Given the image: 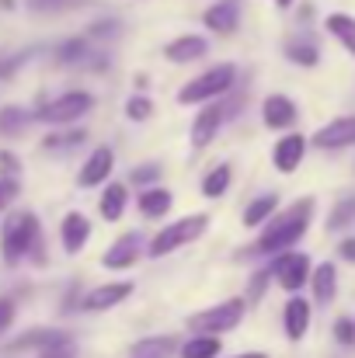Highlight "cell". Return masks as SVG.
I'll list each match as a JSON object with an SVG mask.
<instances>
[{
    "label": "cell",
    "mask_w": 355,
    "mask_h": 358,
    "mask_svg": "<svg viewBox=\"0 0 355 358\" xmlns=\"http://www.w3.org/2000/svg\"><path fill=\"white\" fill-rule=\"evenodd\" d=\"M314 199L307 195V199H300V202H293L282 216H275L268 227H265V234L261 240L254 243V250L258 254H279V250H289L296 240H303V234L310 230V220H314Z\"/></svg>",
    "instance_id": "obj_1"
},
{
    "label": "cell",
    "mask_w": 355,
    "mask_h": 358,
    "mask_svg": "<svg viewBox=\"0 0 355 358\" xmlns=\"http://www.w3.org/2000/svg\"><path fill=\"white\" fill-rule=\"evenodd\" d=\"M39 247V220L35 213H11L4 230H0V250H4V261L7 264H18L25 261L32 250Z\"/></svg>",
    "instance_id": "obj_2"
},
{
    "label": "cell",
    "mask_w": 355,
    "mask_h": 358,
    "mask_svg": "<svg viewBox=\"0 0 355 358\" xmlns=\"http://www.w3.org/2000/svg\"><path fill=\"white\" fill-rule=\"evenodd\" d=\"M237 80V66L234 63H220L206 73H199L195 80H188L181 91H178V101L181 105H192V101H213L220 94H227Z\"/></svg>",
    "instance_id": "obj_3"
},
{
    "label": "cell",
    "mask_w": 355,
    "mask_h": 358,
    "mask_svg": "<svg viewBox=\"0 0 355 358\" xmlns=\"http://www.w3.org/2000/svg\"><path fill=\"white\" fill-rule=\"evenodd\" d=\"M206 227H209V216H202V213L185 216V220L164 227V230L153 237L150 254H153V257H164V254H171V250H178V247H185V243H192V240H199L206 234Z\"/></svg>",
    "instance_id": "obj_4"
},
{
    "label": "cell",
    "mask_w": 355,
    "mask_h": 358,
    "mask_svg": "<svg viewBox=\"0 0 355 358\" xmlns=\"http://www.w3.org/2000/svg\"><path fill=\"white\" fill-rule=\"evenodd\" d=\"M244 310H247V299H227V303H216L202 313H192L188 324L199 334H227L244 320Z\"/></svg>",
    "instance_id": "obj_5"
},
{
    "label": "cell",
    "mask_w": 355,
    "mask_h": 358,
    "mask_svg": "<svg viewBox=\"0 0 355 358\" xmlns=\"http://www.w3.org/2000/svg\"><path fill=\"white\" fill-rule=\"evenodd\" d=\"M268 271L286 292H300L303 282L310 278V257L300 250H279V257L268 264Z\"/></svg>",
    "instance_id": "obj_6"
},
{
    "label": "cell",
    "mask_w": 355,
    "mask_h": 358,
    "mask_svg": "<svg viewBox=\"0 0 355 358\" xmlns=\"http://www.w3.org/2000/svg\"><path fill=\"white\" fill-rule=\"evenodd\" d=\"M91 105H95V98L88 91H67L63 98H56L46 108H39V119L49 122V125H70V122H77L81 115H88Z\"/></svg>",
    "instance_id": "obj_7"
},
{
    "label": "cell",
    "mask_w": 355,
    "mask_h": 358,
    "mask_svg": "<svg viewBox=\"0 0 355 358\" xmlns=\"http://www.w3.org/2000/svg\"><path fill=\"white\" fill-rule=\"evenodd\" d=\"M314 146L317 150H345L355 146V115H338L328 125H321L314 132Z\"/></svg>",
    "instance_id": "obj_8"
},
{
    "label": "cell",
    "mask_w": 355,
    "mask_h": 358,
    "mask_svg": "<svg viewBox=\"0 0 355 358\" xmlns=\"http://www.w3.org/2000/svg\"><path fill=\"white\" fill-rule=\"evenodd\" d=\"M303 153H307V139H303L300 132H289V136H282V139L275 143V150H272V164H275V171L293 174V171L303 164Z\"/></svg>",
    "instance_id": "obj_9"
},
{
    "label": "cell",
    "mask_w": 355,
    "mask_h": 358,
    "mask_svg": "<svg viewBox=\"0 0 355 358\" xmlns=\"http://www.w3.org/2000/svg\"><path fill=\"white\" fill-rule=\"evenodd\" d=\"M112 167H116V153H112L109 146H98V150L84 160V167H81V174H77V185H81V188H95V185L109 181Z\"/></svg>",
    "instance_id": "obj_10"
},
{
    "label": "cell",
    "mask_w": 355,
    "mask_h": 358,
    "mask_svg": "<svg viewBox=\"0 0 355 358\" xmlns=\"http://www.w3.org/2000/svg\"><path fill=\"white\" fill-rule=\"evenodd\" d=\"M227 119V112H223V105H206L195 122H192V146L195 150H202V146H209L216 136H220V125Z\"/></svg>",
    "instance_id": "obj_11"
},
{
    "label": "cell",
    "mask_w": 355,
    "mask_h": 358,
    "mask_svg": "<svg viewBox=\"0 0 355 358\" xmlns=\"http://www.w3.org/2000/svg\"><path fill=\"white\" fill-rule=\"evenodd\" d=\"M63 341H74V334L60 331V327H35V331L14 338L11 352H42V348H53V345H63Z\"/></svg>",
    "instance_id": "obj_12"
},
{
    "label": "cell",
    "mask_w": 355,
    "mask_h": 358,
    "mask_svg": "<svg viewBox=\"0 0 355 358\" xmlns=\"http://www.w3.org/2000/svg\"><path fill=\"white\" fill-rule=\"evenodd\" d=\"M202 24L209 31H216V35H230V31H237V24H240V3L237 0H216L202 14Z\"/></svg>",
    "instance_id": "obj_13"
},
{
    "label": "cell",
    "mask_w": 355,
    "mask_h": 358,
    "mask_svg": "<svg viewBox=\"0 0 355 358\" xmlns=\"http://www.w3.org/2000/svg\"><path fill=\"white\" fill-rule=\"evenodd\" d=\"M129 292H132V282H112V285H98V289H91L88 296H84V310L88 313H98V310H109V306H118L122 299H129Z\"/></svg>",
    "instance_id": "obj_14"
},
{
    "label": "cell",
    "mask_w": 355,
    "mask_h": 358,
    "mask_svg": "<svg viewBox=\"0 0 355 358\" xmlns=\"http://www.w3.org/2000/svg\"><path fill=\"white\" fill-rule=\"evenodd\" d=\"M60 237H63V250H67V254H81L84 243L91 240V220H88L84 213H70V216H63Z\"/></svg>",
    "instance_id": "obj_15"
},
{
    "label": "cell",
    "mask_w": 355,
    "mask_h": 358,
    "mask_svg": "<svg viewBox=\"0 0 355 358\" xmlns=\"http://www.w3.org/2000/svg\"><path fill=\"white\" fill-rule=\"evenodd\" d=\"M206 52H209V42H206L202 35H178L174 42L164 45V56H167L171 63H195V59H202Z\"/></svg>",
    "instance_id": "obj_16"
},
{
    "label": "cell",
    "mask_w": 355,
    "mask_h": 358,
    "mask_svg": "<svg viewBox=\"0 0 355 358\" xmlns=\"http://www.w3.org/2000/svg\"><path fill=\"white\" fill-rule=\"evenodd\" d=\"M282 324H286V338L289 341H300L307 331H310V303L303 296H293L282 310Z\"/></svg>",
    "instance_id": "obj_17"
},
{
    "label": "cell",
    "mask_w": 355,
    "mask_h": 358,
    "mask_svg": "<svg viewBox=\"0 0 355 358\" xmlns=\"http://www.w3.org/2000/svg\"><path fill=\"white\" fill-rule=\"evenodd\" d=\"M261 119L268 129H289L296 122V105L286 94H268L265 105H261Z\"/></svg>",
    "instance_id": "obj_18"
},
{
    "label": "cell",
    "mask_w": 355,
    "mask_h": 358,
    "mask_svg": "<svg viewBox=\"0 0 355 358\" xmlns=\"http://www.w3.org/2000/svg\"><path fill=\"white\" fill-rule=\"evenodd\" d=\"M310 285H314V299H317L321 306H328V303L335 299V292H338V268H335L331 261H321V264L310 271Z\"/></svg>",
    "instance_id": "obj_19"
},
{
    "label": "cell",
    "mask_w": 355,
    "mask_h": 358,
    "mask_svg": "<svg viewBox=\"0 0 355 358\" xmlns=\"http://www.w3.org/2000/svg\"><path fill=\"white\" fill-rule=\"evenodd\" d=\"M139 257V234H122V237L105 250V268H129Z\"/></svg>",
    "instance_id": "obj_20"
},
{
    "label": "cell",
    "mask_w": 355,
    "mask_h": 358,
    "mask_svg": "<svg viewBox=\"0 0 355 358\" xmlns=\"http://www.w3.org/2000/svg\"><path fill=\"white\" fill-rule=\"evenodd\" d=\"M324 28H328V31H331V35H335V38H338V42H342V45L355 56V17L352 14L335 10V14H328V17H324Z\"/></svg>",
    "instance_id": "obj_21"
},
{
    "label": "cell",
    "mask_w": 355,
    "mask_h": 358,
    "mask_svg": "<svg viewBox=\"0 0 355 358\" xmlns=\"http://www.w3.org/2000/svg\"><path fill=\"white\" fill-rule=\"evenodd\" d=\"M171 192L167 188H146L143 195H139V213L146 216V220H157V216H164L167 209H171Z\"/></svg>",
    "instance_id": "obj_22"
},
{
    "label": "cell",
    "mask_w": 355,
    "mask_h": 358,
    "mask_svg": "<svg viewBox=\"0 0 355 358\" xmlns=\"http://www.w3.org/2000/svg\"><path fill=\"white\" fill-rule=\"evenodd\" d=\"M220 352H223L220 334H199V338L181 345V358H216Z\"/></svg>",
    "instance_id": "obj_23"
},
{
    "label": "cell",
    "mask_w": 355,
    "mask_h": 358,
    "mask_svg": "<svg viewBox=\"0 0 355 358\" xmlns=\"http://www.w3.org/2000/svg\"><path fill=\"white\" fill-rule=\"evenodd\" d=\"M230 181H234V167H230V164H220V167H213V171L206 174L202 195H206V199H220V195L230 188Z\"/></svg>",
    "instance_id": "obj_24"
},
{
    "label": "cell",
    "mask_w": 355,
    "mask_h": 358,
    "mask_svg": "<svg viewBox=\"0 0 355 358\" xmlns=\"http://www.w3.org/2000/svg\"><path fill=\"white\" fill-rule=\"evenodd\" d=\"M279 209V195H261L244 209V227H261L265 220H272V213Z\"/></svg>",
    "instance_id": "obj_25"
},
{
    "label": "cell",
    "mask_w": 355,
    "mask_h": 358,
    "mask_svg": "<svg viewBox=\"0 0 355 358\" xmlns=\"http://www.w3.org/2000/svg\"><path fill=\"white\" fill-rule=\"evenodd\" d=\"M122 213H125V185H109L102 195V216L109 223H116L122 220Z\"/></svg>",
    "instance_id": "obj_26"
},
{
    "label": "cell",
    "mask_w": 355,
    "mask_h": 358,
    "mask_svg": "<svg viewBox=\"0 0 355 358\" xmlns=\"http://www.w3.org/2000/svg\"><path fill=\"white\" fill-rule=\"evenodd\" d=\"M286 56H289L293 63H300V66H317V63H321V52H317L314 42H289V45H286Z\"/></svg>",
    "instance_id": "obj_27"
},
{
    "label": "cell",
    "mask_w": 355,
    "mask_h": 358,
    "mask_svg": "<svg viewBox=\"0 0 355 358\" xmlns=\"http://www.w3.org/2000/svg\"><path fill=\"white\" fill-rule=\"evenodd\" d=\"M349 223H355V195H345V199L331 209L328 230H342V227H349Z\"/></svg>",
    "instance_id": "obj_28"
},
{
    "label": "cell",
    "mask_w": 355,
    "mask_h": 358,
    "mask_svg": "<svg viewBox=\"0 0 355 358\" xmlns=\"http://www.w3.org/2000/svg\"><path fill=\"white\" fill-rule=\"evenodd\" d=\"M28 122H32V115H28L25 108H4V112H0V132H4V136H18Z\"/></svg>",
    "instance_id": "obj_29"
},
{
    "label": "cell",
    "mask_w": 355,
    "mask_h": 358,
    "mask_svg": "<svg viewBox=\"0 0 355 358\" xmlns=\"http://www.w3.org/2000/svg\"><path fill=\"white\" fill-rule=\"evenodd\" d=\"M150 115H153V105H150V98H143V94H132V98L125 101V119L146 122Z\"/></svg>",
    "instance_id": "obj_30"
},
{
    "label": "cell",
    "mask_w": 355,
    "mask_h": 358,
    "mask_svg": "<svg viewBox=\"0 0 355 358\" xmlns=\"http://www.w3.org/2000/svg\"><path fill=\"white\" fill-rule=\"evenodd\" d=\"M167 348H174V338H146V341H139L132 352L139 358V355H164Z\"/></svg>",
    "instance_id": "obj_31"
},
{
    "label": "cell",
    "mask_w": 355,
    "mask_h": 358,
    "mask_svg": "<svg viewBox=\"0 0 355 358\" xmlns=\"http://www.w3.org/2000/svg\"><path fill=\"white\" fill-rule=\"evenodd\" d=\"M129 181L132 185H157L160 181V164H139V167H132Z\"/></svg>",
    "instance_id": "obj_32"
},
{
    "label": "cell",
    "mask_w": 355,
    "mask_h": 358,
    "mask_svg": "<svg viewBox=\"0 0 355 358\" xmlns=\"http://www.w3.org/2000/svg\"><path fill=\"white\" fill-rule=\"evenodd\" d=\"M74 143H84V129H77V132H70V136H46L42 139V146L46 150H63V146H74Z\"/></svg>",
    "instance_id": "obj_33"
},
{
    "label": "cell",
    "mask_w": 355,
    "mask_h": 358,
    "mask_svg": "<svg viewBox=\"0 0 355 358\" xmlns=\"http://www.w3.org/2000/svg\"><path fill=\"white\" fill-rule=\"evenodd\" d=\"M272 282V271L268 268H261L254 278H251V285H247V303H258L261 296H265V285Z\"/></svg>",
    "instance_id": "obj_34"
},
{
    "label": "cell",
    "mask_w": 355,
    "mask_h": 358,
    "mask_svg": "<svg viewBox=\"0 0 355 358\" xmlns=\"http://www.w3.org/2000/svg\"><path fill=\"white\" fill-rule=\"evenodd\" d=\"M335 341H338V345H352L355 320H349V317H338V320H335Z\"/></svg>",
    "instance_id": "obj_35"
},
{
    "label": "cell",
    "mask_w": 355,
    "mask_h": 358,
    "mask_svg": "<svg viewBox=\"0 0 355 358\" xmlns=\"http://www.w3.org/2000/svg\"><path fill=\"white\" fill-rule=\"evenodd\" d=\"M84 56H88V42H84V38H70V42L60 49V59H67V63H70V59H84Z\"/></svg>",
    "instance_id": "obj_36"
},
{
    "label": "cell",
    "mask_w": 355,
    "mask_h": 358,
    "mask_svg": "<svg viewBox=\"0 0 355 358\" xmlns=\"http://www.w3.org/2000/svg\"><path fill=\"white\" fill-rule=\"evenodd\" d=\"M39 358H77V352H74V341H63V345L42 348V355Z\"/></svg>",
    "instance_id": "obj_37"
},
{
    "label": "cell",
    "mask_w": 355,
    "mask_h": 358,
    "mask_svg": "<svg viewBox=\"0 0 355 358\" xmlns=\"http://www.w3.org/2000/svg\"><path fill=\"white\" fill-rule=\"evenodd\" d=\"M11 324H14V299L0 296V334H4Z\"/></svg>",
    "instance_id": "obj_38"
},
{
    "label": "cell",
    "mask_w": 355,
    "mask_h": 358,
    "mask_svg": "<svg viewBox=\"0 0 355 358\" xmlns=\"http://www.w3.org/2000/svg\"><path fill=\"white\" fill-rule=\"evenodd\" d=\"M14 195H18V181H14V178H0V209H4Z\"/></svg>",
    "instance_id": "obj_39"
},
{
    "label": "cell",
    "mask_w": 355,
    "mask_h": 358,
    "mask_svg": "<svg viewBox=\"0 0 355 358\" xmlns=\"http://www.w3.org/2000/svg\"><path fill=\"white\" fill-rule=\"evenodd\" d=\"M338 254L345 257V261H352L355 264V237H345L342 243H338Z\"/></svg>",
    "instance_id": "obj_40"
},
{
    "label": "cell",
    "mask_w": 355,
    "mask_h": 358,
    "mask_svg": "<svg viewBox=\"0 0 355 358\" xmlns=\"http://www.w3.org/2000/svg\"><path fill=\"white\" fill-rule=\"evenodd\" d=\"M35 10H49V7H63V3H74V0H28Z\"/></svg>",
    "instance_id": "obj_41"
},
{
    "label": "cell",
    "mask_w": 355,
    "mask_h": 358,
    "mask_svg": "<svg viewBox=\"0 0 355 358\" xmlns=\"http://www.w3.org/2000/svg\"><path fill=\"white\" fill-rule=\"evenodd\" d=\"M0 167L11 174V171H18V164H14V153H0Z\"/></svg>",
    "instance_id": "obj_42"
},
{
    "label": "cell",
    "mask_w": 355,
    "mask_h": 358,
    "mask_svg": "<svg viewBox=\"0 0 355 358\" xmlns=\"http://www.w3.org/2000/svg\"><path fill=\"white\" fill-rule=\"evenodd\" d=\"M293 3H296V0H275V7H282V10H289Z\"/></svg>",
    "instance_id": "obj_43"
},
{
    "label": "cell",
    "mask_w": 355,
    "mask_h": 358,
    "mask_svg": "<svg viewBox=\"0 0 355 358\" xmlns=\"http://www.w3.org/2000/svg\"><path fill=\"white\" fill-rule=\"evenodd\" d=\"M237 358H268V355H261V352H247V355H237Z\"/></svg>",
    "instance_id": "obj_44"
},
{
    "label": "cell",
    "mask_w": 355,
    "mask_h": 358,
    "mask_svg": "<svg viewBox=\"0 0 355 358\" xmlns=\"http://www.w3.org/2000/svg\"><path fill=\"white\" fill-rule=\"evenodd\" d=\"M139 358H143V355H139Z\"/></svg>",
    "instance_id": "obj_45"
}]
</instances>
